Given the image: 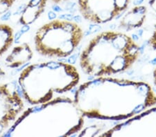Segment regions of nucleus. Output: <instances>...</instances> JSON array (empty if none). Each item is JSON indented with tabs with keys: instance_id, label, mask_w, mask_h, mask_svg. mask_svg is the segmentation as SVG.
<instances>
[{
	"instance_id": "0eeeda50",
	"label": "nucleus",
	"mask_w": 156,
	"mask_h": 137,
	"mask_svg": "<svg viewBox=\"0 0 156 137\" xmlns=\"http://www.w3.org/2000/svg\"><path fill=\"white\" fill-rule=\"evenodd\" d=\"M24 110V103L12 83L0 84V136L10 130Z\"/></svg>"
},
{
	"instance_id": "20e7f679",
	"label": "nucleus",
	"mask_w": 156,
	"mask_h": 137,
	"mask_svg": "<svg viewBox=\"0 0 156 137\" xmlns=\"http://www.w3.org/2000/svg\"><path fill=\"white\" fill-rule=\"evenodd\" d=\"M22 114L34 118L20 116V117L39 121V125H46L40 136H43L49 125L47 136H69L80 131L84 125V116L79 111L73 100L60 98L49 103L34 105L23 111Z\"/></svg>"
},
{
	"instance_id": "9b49d317",
	"label": "nucleus",
	"mask_w": 156,
	"mask_h": 137,
	"mask_svg": "<svg viewBox=\"0 0 156 137\" xmlns=\"http://www.w3.org/2000/svg\"><path fill=\"white\" fill-rule=\"evenodd\" d=\"M14 39L13 29L9 24L0 23V58L11 48Z\"/></svg>"
},
{
	"instance_id": "1a4fd4ad",
	"label": "nucleus",
	"mask_w": 156,
	"mask_h": 137,
	"mask_svg": "<svg viewBox=\"0 0 156 137\" xmlns=\"http://www.w3.org/2000/svg\"><path fill=\"white\" fill-rule=\"evenodd\" d=\"M33 56L34 53L31 47L29 44L24 42L12 48L11 53L5 59V62L9 68L17 69L29 62Z\"/></svg>"
},
{
	"instance_id": "f257e3e1",
	"label": "nucleus",
	"mask_w": 156,
	"mask_h": 137,
	"mask_svg": "<svg viewBox=\"0 0 156 137\" xmlns=\"http://www.w3.org/2000/svg\"><path fill=\"white\" fill-rule=\"evenodd\" d=\"M73 101L87 118L124 120L155 105L156 94L145 82L103 76L80 84Z\"/></svg>"
},
{
	"instance_id": "39448f33",
	"label": "nucleus",
	"mask_w": 156,
	"mask_h": 137,
	"mask_svg": "<svg viewBox=\"0 0 156 137\" xmlns=\"http://www.w3.org/2000/svg\"><path fill=\"white\" fill-rule=\"evenodd\" d=\"M83 37V30L76 22L55 19L37 30L35 49L46 58H66L74 53Z\"/></svg>"
},
{
	"instance_id": "7ed1b4c3",
	"label": "nucleus",
	"mask_w": 156,
	"mask_h": 137,
	"mask_svg": "<svg viewBox=\"0 0 156 137\" xmlns=\"http://www.w3.org/2000/svg\"><path fill=\"white\" fill-rule=\"evenodd\" d=\"M75 66L51 60L29 64L20 72L18 80L22 96L31 105H40L63 98L79 83Z\"/></svg>"
},
{
	"instance_id": "f8f14e48",
	"label": "nucleus",
	"mask_w": 156,
	"mask_h": 137,
	"mask_svg": "<svg viewBox=\"0 0 156 137\" xmlns=\"http://www.w3.org/2000/svg\"><path fill=\"white\" fill-rule=\"evenodd\" d=\"M5 76H6V71H4V69L0 67V80H1Z\"/></svg>"
},
{
	"instance_id": "f03ea898",
	"label": "nucleus",
	"mask_w": 156,
	"mask_h": 137,
	"mask_svg": "<svg viewBox=\"0 0 156 137\" xmlns=\"http://www.w3.org/2000/svg\"><path fill=\"white\" fill-rule=\"evenodd\" d=\"M140 56V47L123 32L106 31L90 39L79 57L85 74L94 78L124 73L134 65Z\"/></svg>"
},
{
	"instance_id": "ddd939ff",
	"label": "nucleus",
	"mask_w": 156,
	"mask_h": 137,
	"mask_svg": "<svg viewBox=\"0 0 156 137\" xmlns=\"http://www.w3.org/2000/svg\"><path fill=\"white\" fill-rule=\"evenodd\" d=\"M153 78H154V83L156 86V68L155 69L154 71H153Z\"/></svg>"
},
{
	"instance_id": "9d476101",
	"label": "nucleus",
	"mask_w": 156,
	"mask_h": 137,
	"mask_svg": "<svg viewBox=\"0 0 156 137\" xmlns=\"http://www.w3.org/2000/svg\"><path fill=\"white\" fill-rule=\"evenodd\" d=\"M47 3V0H29L22 11L20 17V24L27 26L36 21L44 12Z\"/></svg>"
},
{
	"instance_id": "6e6552de",
	"label": "nucleus",
	"mask_w": 156,
	"mask_h": 137,
	"mask_svg": "<svg viewBox=\"0 0 156 137\" xmlns=\"http://www.w3.org/2000/svg\"><path fill=\"white\" fill-rule=\"evenodd\" d=\"M126 12L119 22V29L126 31H130L140 28L144 24L147 17V7L140 5Z\"/></svg>"
},
{
	"instance_id": "423d86ee",
	"label": "nucleus",
	"mask_w": 156,
	"mask_h": 137,
	"mask_svg": "<svg viewBox=\"0 0 156 137\" xmlns=\"http://www.w3.org/2000/svg\"><path fill=\"white\" fill-rule=\"evenodd\" d=\"M130 2V0H78V7L87 22L102 24L124 14Z\"/></svg>"
}]
</instances>
